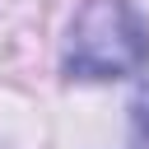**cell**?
<instances>
[{
  "mask_svg": "<svg viewBox=\"0 0 149 149\" xmlns=\"http://www.w3.org/2000/svg\"><path fill=\"white\" fill-rule=\"evenodd\" d=\"M149 65V23L130 0H84L65 42V74L126 79Z\"/></svg>",
  "mask_w": 149,
  "mask_h": 149,
  "instance_id": "cell-1",
  "label": "cell"
},
{
  "mask_svg": "<svg viewBox=\"0 0 149 149\" xmlns=\"http://www.w3.org/2000/svg\"><path fill=\"white\" fill-rule=\"evenodd\" d=\"M130 149H149V93H140L130 107Z\"/></svg>",
  "mask_w": 149,
  "mask_h": 149,
  "instance_id": "cell-2",
  "label": "cell"
}]
</instances>
